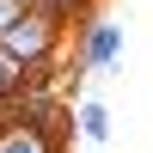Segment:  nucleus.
Masks as SVG:
<instances>
[{
    "label": "nucleus",
    "mask_w": 153,
    "mask_h": 153,
    "mask_svg": "<svg viewBox=\"0 0 153 153\" xmlns=\"http://www.w3.org/2000/svg\"><path fill=\"white\" fill-rule=\"evenodd\" d=\"M0 49L31 74V86H49V61L61 49V25H49L43 12H25L12 31H0Z\"/></svg>",
    "instance_id": "1"
},
{
    "label": "nucleus",
    "mask_w": 153,
    "mask_h": 153,
    "mask_svg": "<svg viewBox=\"0 0 153 153\" xmlns=\"http://www.w3.org/2000/svg\"><path fill=\"white\" fill-rule=\"evenodd\" d=\"M80 74H104V68H117L123 61V25L117 19H104V12H86V25H80Z\"/></svg>",
    "instance_id": "2"
},
{
    "label": "nucleus",
    "mask_w": 153,
    "mask_h": 153,
    "mask_svg": "<svg viewBox=\"0 0 153 153\" xmlns=\"http://www.w3.org/2000/svg\"><path fill=\"white\" fill-rule=\"evenodd\" d=\"M74 123H80V141H92V147H104V141H110V110L98 104V98H86V104L74 110Z\"/></svg>",
    "instance_id": "3"
},
{
    "label": "nucleus",
    "mask_w": 153,
    "mask_h": 153,
    "mask_svg": "<svg viewBox=\"0 0 153 153\" xmlns=\"http://www.w3.org/2000/svg\"><path fill=\"white\" fill-rule=\"evenodd\" d=\"M0 153H55V141L37 129H25V123H6L0 129Z\"/></svg>",
    "instance_id": "4"
},
{
    "label": "nucleus",
    "mask_w": 153,
    "mask_h": 153,
    "mask_svg": "<svg viewBox=\"0 0 153 153\" xmlns=\"http://www.w3.org/2000/svg\"><path fill=\"white\" fill-rule=\"evenodd\" d=\"M31 12H43L49 25H61V19H74V12H92V0H31Z\"/></svg>",
    "instance_id": "5"
},
{
    "label": "nucleus",
    "mask_w": 153,
    "mask_h": 153,
    "mask_svg": "<svg viewBox=\"0 0 153 153\" xmlns=\"http://www.w3.org/2000/svg\"><path fill=\"white\" fill-rule=\"evenodd\" d=\"M25 12H31V0H0V31H12Z\"/></svg>",
    "instance_id": "6"
},
{
    "label": "nucleus",
    "mask_w": 153,
    "mask_h": 153,
    "mask_svg": "<svg viewBox=\"0 0 153 153\" xmlns=\"http://www.w3.org/2000/svg\"><path fill=\"white\" fill-rule=\"evenodd\" d=\"M12 98H19V86H12V80H6V74H0V110H6V104H12Z\"/></svg>",
    "instance_id": "7"
}]
</instances>
